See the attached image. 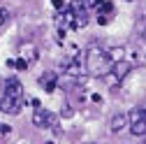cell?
Here are the masks:
<instances>
[{
	"label": "cell",
	"instance_id": "8",
	"mask_svg": "<svg viewBox=\"0 0 146 144\" xmlns=\"http://www.w3.org/2000/svg\"><path fill=\"white\" fill-rule=\"evenodd\" d=\"M125 128H127V114H123V112L114 114L111 116V133H121Z\"/></svg>",
	"mask_w": 146,
	"mask_h": 144
},
{
	"label": "cell",
	"instance_id": "11",
	"mask_svg": "<svg viewBox=\"0 0 146 144\" xmlns=\"http://www.w3.org/2000/svg\"><path fill=\"white\" fill-rule=\"evenodd\" d=\"M53 7H56V9L63 7V9H65V3H63V0H53Z\"/></svg>",
	"mask_w": 146,
	"mask_h": 144
},
{
	"label": "cell",
	"instance_id": "1",
	"mask_svg": "<svg viewBox=\"0 0 146 144\" xmlns=\"http://www.w3.org/2000/svg\"><path fill=\"white\" fill-rule=\"evenodd\" d=\"M114 61L109 56L107 49H100V47H90L86 51V70L90 77H104L109 75V70H111Z\"/></svg>",
	"mask_w": 146,
	"mask_h": 144
},
{
	"label": "cell",
	"instance_id": "5",
	"mask_svg": "<svg viewBox=\"0 0 146 144\" xmlns=\"http://www.w3.org/2000/svg\"><path fill=\"white\" fill-rule=\"evenodd\" d=\"M33 123L37 128H49V125H53V114L49 109H35L33 112Z\"/></svg>",
	"mask_w": 146,
	"mask_h": 144
},
{
	"label": "cell",
	"instance_id": "10",
	"mask_svg": "<svg viewBox=\"0 0 146 144\" xmlns=\"http://www.w3.org/2000/svg\"><path fill=\"white\" fill-rule=\"evenodd\" d=\"M16 67H19V70H26V67H28V63L21 58V61H16Z\"/></svg>",
	"mask_w": 146,
	"mask_h": 144
},
{
	"label": "cell",
	"instance_id": "3",
	"mask_svg": "<svg viewBox=\"0 0 146 144\" xmlns=\"http://www.w3.org/2000/svg\"><path fill=\"white\" fill-rule=\"evenodd\" d=\"M70 14H72V28H86V23H88V5L86 3H81V0H74L70 7Z\"/></svg>",
	"mask_w": 146,
	"mask_h": 144
},
{
	"label": "cell",
	"instance_id": "4",
	"mask_svg": "<svg viewBox=\"0 0 146 144\" xmlns=\"http://www.w3.org/2000/svg\"><path fill=\"white\" fill-rule=\"evenodd\" d=\"M21 107H23V98H14V95H5L3 93V98H0V112H5V114H19Z\"/></svg>",
	"mask_w": 146,
	"mask_h": 144
},
{
	"label": "cell",
	"instance_id": "9",
	"mask_svg": "<svg viewBox=\"0 0 146 144\" xmlns=\"http://www.w3.org/2000/svg\"><path fill=\"white\" fill-rule=\"evenodd\" d=\"M7 19H9V12H7L5 7H0V28L7 23Z\"/></svg>",
	"mask_w": 146,
	"mask_h": 144
},
{
	"label": "cell",
	"instance_id": "2",
	"mask_svg": "<svg viewBox=\"0 0 146 144\" xmlns=\"http://www.w3.org/2000/svg\"><path fill=\"white\" fill-rule=\"evenodd\" d=\"M127 128L135 137L146 135V109H132L127 114Z\"/></svg>",
	"mask_w": 146,
	"mask_h": 144
},
{
	"label": "cell",
	"instance_id": "7",
	"mask_svg": "<svg viewBox=\"0 0 146 144\" xmlns=\"http://www.w3.org/2000/svg\"><path fill=\"white\" fill-rule=\"evenodd\" d=\"M109 72H111V75H114V79H123L125 75H127V72H130V63H125V61H116L114 65H111V70H109Z\"/></svg>",
	"mask_w": 146,
	"mask_h": 144
},
{
	"label": "cell",
	"instance_id": "6",
	"mask_svg": "<svg viewBox=\"0 0 146 144\" xmlns=\"http://www.w3.org/2000/svg\"><path fill=\"white\" fill-rule=\"evenodd\" d=\"M37 81H40V86L44 88L46 93H53V91H56V84H58V75H56V72H44Z\"/></svg>",
	"mask_w": 146,
	"mask_h": 144
}]
</instances>
